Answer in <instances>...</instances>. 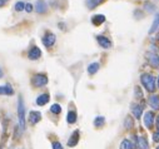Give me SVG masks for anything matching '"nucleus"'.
Listing matches in <instances>:
<instances>
[{"instance_id":"obj_8","label":"nucleus","mask_w":159,"mask_h":149,"mask_svg":"<svg viewBox=\"0 0 159 149\" xmlns=\"http://www.w3.org/2000/svg\"><path fill=\"white\" fill-rule=\"evenodd\" d=\"M153 123H154V114H153V111H147L145 115H144V124H145V127L148 129H152Z\"/></svg>"},{"instance_id":"obj_20","label":"nucleus","mask_w":159,"mask_h":149,"mask_svg":"<svg viewBox=\"0 0 159 149\" xmlns=\"http://www.w3.org/2000/svg\"><path fill=\"white\" fill-rule=\"evenodd\" d=\"M66 122L69 124H74L76 122V113H75V111H73V110L68 111V114H66Z\"/></svg>"},{"instance_id":"obj_16","label":"nucleus","mask_w":159,"mask_h":149,"mask_svg":"<svg viewBox=\"0 0 159 149\" xmlns=\"http://www.w3.org/2000/svg\"><path fill=\"white\" fill-rule=\"evenodd\" d=\"M104 21H105V16H104L103 14H97V15H94V16L92 18V23H93V25H95V26L102 25Z\"/></svg>"},{"instance_id":"obj_38","label":"nucleus","mask_w":159,"mask_h":149,"mask_svg":"<svg viewBox=\"0 0 159 149\" xmlns=\"http://www.w3.org/2000/svg\"><path fill=\"white\" fill-rule=\"evenodd\" d=\"M0 149H2V148H0Z\"/></svg>"},{"instance_id":"obj_14","label":"nucleus","mask_w":159,"mask_h":149,"mask_svg":"<svg viewBox=\"0 0 159 149\" xmlns=\"http://www.w3.org/2000/svg\"><path fill=\"white\" fill-rule=\"evenodd\" d=\"M49 99H50L49 94H47V93L40 94V95L36 98V104H38V105H40V106H43V105H45V104L49 102Z\"/></svg>"},{"instance_id":"obj_32","label":"nucleus","mask_w":159,"mask_h":149,"mask_svg":"<svg viewBox=\"0 0 159 149\" xmlns=\"http://www.w3.org/2000/svg\"><path fill=\"white\" fill-rule=\"evenodd\" d=\"M7 2H9V0H0V7L5 5V3H7Z\"/></svg>"},{"instance_id":"obj_12","label":"nucleus","mask_w":159,"mask_h":149,"mask_svg":"<svg viewBox=\"0 0 159 149\" xmlns=\"http://www.w3.org/2000/svg\"><path fill=\"white\" fill-rule=\"evenodd\" d=\"M148 103L153 109H159V95H157V94L150 95L148 99Z\"/></svg>"},{"instance_id":"obj_33","label":"nucleus","mask_w":159,"mask_h":149,"mask_svg":"<svg viewBox=\"0 0 159 149\" xmlns=\"http://www.w3.org/2000/svg\"><path fill=\"white\" fill-rule=\"evenodd\" d=\"M155 124H157V128L159 129V115H158V118H157V122H155Z\"/></svg>"},{"instance_id":"obj_25","label":"nucleus","mask_w":159,"mask_h":149,"mask_svg":"<svg viewBox=\"0 0 159 149\" xmlns=\"http://www.w3.org/2000/svg\"><path fill=\"white\" fill-rule=\"evenodd\" d=\"M14 8H15V10H16V11H21V10H24L25 4H24L23 2H18V3H15Z\"/></svg>"},{"instance_id":"obj_9","label":"nucleus","mask_w":159,"mask_h":149,"mask_svg":"<svg viewBox=\"0 0 159 149\" xmlns=\"http://www.w3.org/2000/svg\"><path fill=\"white\" fill-rule=\"evenodd\" d=\"M35 10L38 14H44L48 10V5L44 0H38L36 4H35Z\"/></svg>"},{"instance_id":"obj_18","label":"nucleus","mask_w":159,"mask_h":149,"mask_svg":"<svg viewBox=\"0 0 159 149\" xmlns=\"http://www.w3.org/2000/svg\"><path fill=\"white\" fill-rule=\"evenodd\" d=\"M99 68H100V64L98 61H94V63L88 65V73L90 74V75H94V74L99 70Z\"/></svg>"},{"instance_id":"obj_3","label":"nucleus","mask_w":159,"mask_h":149,"mask_svg":"<svg viewBox=\"0 0 159 149\" xmlns=\"http://www.w3.org/2000/svg\"><path fill=\"white\" fill-rule=\"evenodd\" d=\"M31 83L34 87L36 88H40V87H44L48 84V77L45 75V74H35V75L31 79Z\"/></svg>"},{"instance_id":"obj_1","label":"nucleus","mask_w":159,"mask_h":149,"mask_svg":"<svg viewBox=\"0 0 159 149\" xmlns=\"http://www.w3.org/2000/svg\"><path fill=\"white\" fill-rule=\"evenodd\" d=\"M140 83L143 84V87L148 90V92H154L155 89V78L152 75V74L144 73L140 75Z\"/></svg>"},{"instance_id":"obj_6","label":"nucleus","mask_w":159,"mask_h":149,"mask_svg":"<svg viewBox=\"0 0 159 149\" xmlns=\"http://www.w3.org/2000/svg\"><path fill=\"white\" fill-rule=\"evenodd\" d=\"M42 120V113L40 111H36V110H31L29 113V122L34 125L36 123H39Z\"/></svg>"},{"instance_id":"obj_17","label":"nucleus","mask_w":159,"mask_h":149,"mask_svg":"<svg viewBox=\"0 0 159 149\" xmlns=\"http://www.w3.org/2000/svg\"><path fill=\"white\" fill-rule=\"evenodd\" d=\"M159 28V11L155 14V16H154V20H153V24H152V26H150V29H149V34H153L157 29Z\"/></svg>"},{"instance_id":"obj_37","label":"nucleus","mask_w":159,"mask_h":149,"mask_svg":"<svg viewBox=\"0 0 159 149\" xmlns=\"http://www.w3.org/2000/svg\"><path fill=\"white\" fill-rule=\"evenodd\" d=\"M157 149H159V145H158V147H157Z\"/></svg>"},{"instance_id":"obj_11","label":"nucleus","mask_w":159,"mask_h":149,"mask_svg":"<svg viewBox=\"0 0 159 149\" xmlns=\"http://www.w3.org/2000/svg\"><path fill=\"white\" fill-rule=\"evenodd\" d=\"M130 110H132V113H133V115L135 118H140L142 117V113H143V106L139 105V104H132Z\"/></svg>"},{"instance_id":"obj_26","label":"nucleus","mask_w":159,"mask_h":149,"mask_svg":"<svg viewBox=\"0 0 159 149\" xmlns=\"http://www.w3.org/2000/svg\"><path fill=\"white\" fill-rule=\"evenodd\" d=\"M124 125H125L127 129L132 128V127H133V120H132L129 117H127V119H125V122H124Z\"/></svg>"},{"instance_id":"obj_22","label":"nucleus","mask_w":159,"mask_h":149,"mask_svg":"<svg viewBox=\"0 0 159 149\" xmlns=\"http://www.w3.org/2000/svg\"><path fill=\"white\" fill-rule=\"evenodd\" d=\"M105 124V118L104 117H97L95 119H94V127L95 128H100V127H103Z\"/></svg>"},{"instance_id":"obj_5","label":"nucleus","mask_w":159,"mask_h":149,"mask_svg":"<svg viewBox=\"0 0 159 149\" xmlns=\"http://www.w3.org/2000/svg\"><path fill=\"white\" fill-rule=\"evenodd\" d=\"M97 42H98V44L103 49H110L111 48V42L107 38V36H104V35H98L97 36Z\"/></svg>"},{"instance_id":"obj_28","label":"nucleus","mask_w":159,"mask_h":149,"mask_svg":"<svg viewBox=\"0 0 159 149\" xmlns=\"http://www.w3.org/2000/svg\"><path fill=\"white\" fill-rule=\"evenodd\" d=\"M144 7H145V9H147L148 11H150V13L155 10V7H154V5H152V4H149V3H145V4H144Z\"/></svg>"},{"instance_id":"obj_31","label":"nucleus","mask_w":159,"mask_h":149,"mask_svg":"<svg viewBox=\"0 0 159 149\" xmlns=\"http://www.w3.org/2000/svg\"><path fill=\"white\" fill-rule=\"evenodd\" d=\"M153 140L154 142H159V129H158V132L153 133Z\"/></svg>"},{"instance_id":"obj_35","label":"nucleus","mask_w":159,"mask_h":149,"mask_svg":"<svg viewBox=\"0 0 159 149\" xmlns=\"http://www.w3.org/2000/svg\"><path fill=\"white\" fill-rule=\"evenodd\" d=\"M158 87H159V78H158Z\"/></svg>"},{"instance_id":"obj_23","label":"nucleus","mask_w":159,"mask_h":149,"mask_svg":"<svg viewBox=\"0 0 159 149\" xmlns=\"http://www.w3.org/2000/svg\"><path fill=\"white\" fill-rule=\"evenodd\" d=\"M120 149H134V145L132 144V142H129L128 139H124L120 143Z\"/></svg>"},{"instance_id":"obj_21","label":"nucleus","mask_w":159,"mask_h":149,"mask_svg":"<svg viewBox=\"0 0 159 149\" xmlns=\"http://www.w3.org/2000/svg\"><path fill=\"white\" fill-rule=\"evenodd\" d=\"M138 148H139V149H148V148H149L148 142L145 140L144 137H139V138H138Z\"/></svg>"},{"instance_id":"obj_4","label":"nucleus","mask_w":159,"mask_h":149,"mask_svg":"<svg viewBox=\"0 0 159 149\" xmlns=\"http://www.w3.org/2000/svg\"><path fill=\"white\" fill-rule=\"evenodd\" d=\"M55 42H57V36L52 31H47L44 34V36L42 38V43H43V45L45 48H52L55 44Z\"/></svg>"},{"instance_id":"obj_34","label":"nucleus","mask_w":159,"mask_h":149,"mask_svg":"<svg viewBox=\"0 0 159 149\" xmlns=\"http://www.w3.org/2000/svg\"><path fill=\"white\" fill-rule=\"evenodd\" d=\"M3 75H4V73H3V69L0 68V78H3Z\"/></svg>"},{"instance_id":"obj_36","label":"nucleus","mask_w":159,"mask_h":149,"mask_svg":"<svg viewBox=\"0 0 159 149\" xmlns=\"http://www.w3.org/2000/svg\"><path fill=\"white\" fill-rule=\"evenodd\" d=\"M158 40H159V34H158Z\"/></svg>"},{"instance_id":"obj_24","label":"nucleus","mask_w":159,"mask_h":149,"mask_svg":"<svg viewBox=\"0 0 159 149\" xmlns=\"http://www.w3.org/2000/svg\"><path fill=\"white\" fill-rule=\"evenodd\" d=\"M50 111L54 114H60V111H61V106L59 104H53L52 108H50Z\"/></svg>"},{"instance_id":"obj_10","label":"nucleus","mask_w":159,"mask_h":149,"mask_svg":"<svg viewBox=\"0 0 159 149\" xmlns=\"http://www.w3.org/2000/svg\"><path fill=\"white\" fill-rule=\"evenodd\" d=\"M147 59H148V61L150 63V65H153V66H155V68L159 66V58L157 56L155 53H147Z\"/></svg>"},{"instance_id":"obj_7","label":"nucleus","mask_w":159,"mask_h":149,"mask_svg":"<svg viewBox=\"0 0 159 149\" xmlns=\"http://www.w3.org/2000/svg\"><path fill=\"white\" fill-rule=\"evenodd\" d=\"M28 56H29V59H30V60H38L39 58L42 56V50L39 49L38 47H33V48L29 50Z\"/></svg>"},{"instance_id":"obj_13","label":"nucleus","mask_w":159,"mask_h":149,"mask_svg":"<svg viewBox=\"0 0 159 149\" xmlns=\"http://www.w3.org/2000/svg\"><path fill=\"white\" fill-rule=\"evenodd\" d=\"M14 94V89L11 88V85L7 84V85H0V95H13Z\"/></svg>"},{"instance_id":"obj_29","label":"nucleus","mask_w":159,"mask_h":149,"mask_svg":"<svg viewBox=\"0 0 159 149\" xmlns=\"http://www.w3.org/2000/svg\"><path fill=\"white\" fill-rule=\"evenodd\" d=\"M24 10H26L28 13H31V11H33V5H31L30 3L25 4V8H24Z\"/></svg>"},{"instance_id":"obj_19","label":"nucleus","mask_w":159,"mask_h":149,"mask_svg":"<svg viewBox=\"0 0 159 149\" xmlns=\"http://www.w3.org/2000/svg\"><path fill=\"white\" fill-rule=\"evenodd\" d=\"M104 0H85V5L88 9H94L98 5H100Z\"/></svg>"},{"instance_id":"obj_2","label":"nucleus","mask_w":159,"mask_h":149,"mask_svg":"<svg viewBox=\"0 0 159 149\" xmlns=\"http://www.w3.org/2000/svg\"><path fill=\"white\" fill-rule=\"evenodd\" d=\"M18 119H19L20 129L24 130L25 129V105L21 97H19L18 99Z\"/></svg>"},{"instance_id":"obj_27","label":"nucleus","mask_w":159,"mask_h":149,"mask_svg":"<svg viewBox=\"0 0 159 149\" xmlns=\"http://www.w3.org/2000/svg\"><path fill=\"white\" fill-rule=\"evenodd\" d=\"M135 97H137V99H142L143 98V93L140 92L139 87H135Z\"/></svg>"},{"instance_id":"obj_15","label":"nucleus","mask_w":159,"mask_h":149,"mask_svg":"<svg viewBox=\"0 0 159 149\" xmlns=\"http://www.w3.org/2000/svg\"><path fill=\"white\" fill-rule=\"evenodd\" d=\"M79 130H75L73 134H71V137H70V139L68 140V145L69 147H75L76 144H78V142H79Z\"/></svg>"},{"instance_id":"obj_30","label":"nucleus","mask_w":159,"mask_h":149,"mask_svg":"<svg viewBox=\"0 0 159 149\" xmlns=\"http://www.w3.org/2000/svg\"><path fill=\"white\" fill-rule=\"evenodd\" d=\"M53 149H63V145L59 142H54L53 143Z\"/></svg>"}]
</instances>
